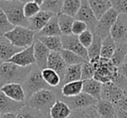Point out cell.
Here are the masks:
<instances>
[{
	"instance_id": "obj_14",
	"label": "cell",
	"mask_w": 127,
	"mask_h": 118,
	"mask_svg": "<svg viewBox=\"0 0 127 118\" xmlns=\"http://www.w3.org/2000/svg\"><path fill=\"white\" fill-rule=\"evenodd\" d=\"M33 46H34V57H35L36 66L40 71H42V70L45 69L47 67L48 57H49L51 51L44 46V44H42L36 37L33 43Z\"/></svg>"
},
{
	"instance_id": "obj_52",
	"label": "cell",
	"mask_w": 127,
	"mask_h": 118,
	"mask_svg": "<svg viewBox=\"0 0 127 118\" xmlns=\"http://www.w3.org/2000/svg\"><path fill=\"white\" fill-rule=\"evenodd\" d=\"M46 118H51V116H49V114L47 115V116H46Z\"/></svg>"
},
{
	"instance_id": "obj_17",
	"label": "cell",
	"mask_w": 127,
	"mask_h": 118,
	"mask_svg": "<svg viewBox=\"0 0 127 118\" xmlns=\"http://www.w3.org/2000/svg\"><path fill=\"white\" fill-rule=\"evenodd\" d=\"M66 67H67V65L64 63L63 58H62L59 52L50 53V56L48 57V61H47V67L46 68L52 70L55 72L58 73V76H60L61 82L62 79H63V76L64 74Z\"/></svg>"
},
{
	"instance_id": "obj_49",
	"label": "cell",
	"mask_w": 127,
	"mask_h": 118,
	"mask_svg": "<svg viewBox=\"0 0 127 118\" xmlns=\"http://www.w3.org/2000/svg\"><path fill=\"white\" fill-rule=\"evenodd\" d=\"M0 118H17V113L2 114V115H0Z\"/></svg>"
},
{
	"instance_id": "obj_31",
	"label": "cell",
	"mask_w": 127,
	"mask_h": 118,
	"mask_svg": "<svg viewBox=\"0 0 127 118\" xmlns=\"http://www.w3.org/2000/svg\"><path fill=\"white\" fill-rule=\"evenodd\" d=\"M102 42H103V40L101 37H99L98 36H97L96 34H93V41H92V44H91L90 47L87 49L89 62L100 58Z\"/></svg>"
},
{
	"instance_id": "obj_37",
	"label": "cell",
	"mask_w": 127,
	"mask_h": 118,
	"mask_svg": "<svg viewBox=\"0 0 127 118\" xmlns=\"http://www.w3.org/2000/svg\"><path fill=\"white\" fill-rule=\"evenodd\" d=\"M40 11V6L36 3V1H26L23 8L24 16L26 19H30V18H33Z\"/></svg>"
},
{
	"instance_id": "obj_4",
	"label": "cell",
	"mask_w": 127,
	"mask_h": 118,
	"mask_svg": "<svg viewBox=\"0 0 127 118\" xmlns=\"http://www.w3.org/2000/svg\"><path fill=\"white\" fill-rule=\"evenodd\" d=\"M89 63L92 64L95 71L93 79L97 80L102 84L112 82L118 74V68L111 64L110 59L100 57L96 60L90 61Z\"/></svg>"
},
{
	"instance_id": "obj_27",
	"label": "cell",
	"mask_w": 127,
	"mask_h": 118,
	"mask_svg": "<svg viewBox=\"0 0 127 118\" xmlns=\"http://www.w3.org/2000/svg\"><path fill=\"white\" fill-rule=\"evenodd\" d=\"M36 38L44 44L51 52H60L63 49L61 37H39Z\"/></svg>"
},
{
	"instance_id": "obj_42",
	"label": "cell",
	"mask_w": 127,
	"mask_h": 118,
	"mask_svg": "<svg viewBox=\"0 0 127 118\" xmlns=\"http://www.w3.org/2000/svg\"><path fill=\"white\" fill-rule=\"evenodd\" d=\"M87 30H88L87 25L84 22L78 21V20H74L72 26H71V34L78 37L80 34H82Z\"/></svg>"
},
{
	"instance_id": "obj_40",
	"label": "cell",
	"mask_w": 127,
	"mask_h": 118,
	"mask_svg": "<svg viewBox=\"0 0 127 118\" xmlns=\"http://www.w3.org/2000/svg\"><path fill=\"white\" fill-rule=\"evenodd\" d=\"M78 40H79L80 44H82V46L87 49L91 46V44H92L93 33L92 31H90L89 30H85V32H83V33L78 36Z\"/></svg>"
},
{
	"instance_id": "obj_29",
	"label": "cell",
	"mask_w": 127,
	"mask_h": 118,
	"mask_svg": "<svg viewBox=\"0 0 127 118\" xmlns=\"http://www.w3.org/2000/svg\"><path fill=\"white\" fill-rule=\"evenodd\" d=\"M41 76H42L44 81L49 85L51 88H57L61 84V79L60 76L57 72L51 69H45L41 71Z\"/></svg>"
},
{
	"instance_id": "obj_22",
	"label": "cell",
	"mask_w": 127,
	"mask_h": 118,
	"mask_svg": "<svg viewBox=\"0 0 127 118\" xmlns=\"http://www.w3.org/2000/svg\"><path fill=\"white\" fill-rule=\"evenodd\" d=\"M71 109L64 102L58 100L49 111L51 118H68L71 114Z\"/></svg>"
},
{
	"instance_id": "obj_25",
	"label": "cell",
	"mask_w": 127,
	"mask_h": 118,
	"mask_svg": "<svg viewBox=\"0 0 127 118\" xmlns=\"http://www.w3.org/2000/svg\"><path fill=\"white\" fill-rule=\"evenodd\" d=\"M83 92V81H75L64 84L61 88V96L73 97Z\"/></svg>"
},
{
	"instance_id": "obj_9",
	"label": "cell",
	"mask_w": 127,
	"mask_h": 118,
	"mask_svg": "<svg viewBox=\"0 0 127 118\" xmlns=\"http://www.w3.org/2000/svg\"><path fill=\"white\" fill-rule=\"evenodd\" d=\"M61 41L63 49L71 51V52L78 55L85 62H89L87 49L84 48L80 44L78 36L72 35V34L68 36H61Z\"/></svg>"
},
{
	"instance_id": "obj_39",
	"label": "cell",
	"mask_w": 127,
	"mask_h": 118,
	"mask_svg": "<svg viewBox=\"0 0 127 118\" xmlns=\"http://www.w3.org/2000/svg\"><path fill=\"white\" fill-rule=\"evenodd\" d=\"M13 28L14 26L9 22L4 11L0 9V36H4Z\"/></svg>"
},
{
	"instance_id": "obj_3",
	"label": "cell",
	"mask_w": 127,
	"mask_h": 118,
	"mask_svg": "<svg viewBox=\"0 0 127 118\" xmlns=\"http://www.w3.org/2000/svg\"><path fill=\"white\" fill-rule=\"evenodd\" d=\"M58 101V95L52 90H43L37 92L29 98L25 105L49 114L51 108Z\"/></svg>"
},
{
	"instance_id": "obj_11",
	"label": "cell",
	"mask_w": 127,
	"mask_h": 118,
	"mask_svg": "<svg viewBox=\"0 0 127 118\" xmlns=\"http://www.w3.org/2000/svg\"><path fill=\"white\" fill-rule=\"evenodd\" d=\"M74 20L84 22L87 25L88 30L94 34L97 20L96 19L93 12L89 5L88 1H81V6H80L79 11H78L77 15L74 17Z\"/></svg>"
},
{
	"instance_id": "obj_50",
	"label": "cell",
	"mask_w": 127,
	"mask_h": 118,
	"mask_svg": "<svg viewBox=\"0 0 127 118\" xmlns=\"http://www.w3.org/2000/svg\"><path fill=\"white\" fill-rule=\"evenodd\" d=\"M122 92H123V95H124V96L127 97V86L125 87V88L123 90H122Z\"/></svg>"
},
{
	"instance_id": "obj_13",
	"label": "cell",
	"mask_w": 127,
	"mask_h": 118,
	"mask_svg": "<svg viewBox=\"0 0 127 118\" xmlns=\"http://www.w3.org/2000/svg\"><path fill=\"white\" fill-rule=\"evenodd\" d=\"M123 96L124 95L122 90L112 82L102 84L100 100L107 101L113 105H116Z\"/></svg>"
},
{
	"instance_id": "obj_2",
	"label": "cell",
	"mask_w": 127,
	"mask_h": 118,
	"mask_svg": "<svg viewBox=\"0 0 127 118\" xmlns=\"http://www.w3.org/2000/svg\"><path fill=\"white\" fill-rule=\"evenodd\" d=\"M26 1H0V9L13 26L28 28L29 20L24 16L23 8Z\"/></svg>"
},
{
	"instance_id": "obj_23",
	"label": "cell",
	"mask_w": 127,
	"mask_h": 118,
	"mask_svg": "<svg viewBox=\"0 0 127 118\" xmlns=\"http://www.w3.org/2000/svg\"><path fill=\"white\" fill-rule=\"evenodd\" d=\"M101 89H102V83L93 78L83 81V92L91 95L97 101L100 100Z\"/></svg>"
},
{
	"instance_id": "obj_1",
	"label": "cell",
	"mask_w": 127,
	"mask_h": 118,
	"mask_svg": "<svg viewBox=\"0 0 127 118\" xmlns=\"http://www.w3.org/2000/svg\"><path fill=\"white\" fill-rule=\"evenodd\" d=\"M34 66L20 67L9 62H4L0 66V88L9 83L22 84L26 80Z\"/></svg>"
},
{
	"instance_id": "obj_36",
	"label": "cell",
	"mask_w": 127,
	"mask_h": 118,
	"mask_svg": "<svg viewBox=\"0 0 127 118\" xmlns=\"http://www.w3.org/2000/svg\"><path fill=\"white\" fill-rule=\"evenodd\" d=\"M62 5H63V1H58V0L50 1V0H46V1H43V4L40 6V8L41 11L52 13L54 15H58L61 13Z\"/></svg>"
},
{
	"instance_id": "obj_24",
	"label": "cell",
	"mask_w": 127,
	"mask_h": 118,
	"mask_svg": "<svg viewBox=\"0 0 127 118\" xmlns=\"http://www.w3.org/2000/svg\"><path fill=\"white\" fill-rule=\"evenodd\" d=\"M95 109L101 118H116V108L107 101H97Z\"/></svg>"
},
{
	"instance_id": "obj_43",
	"label": "cell",
	"mask_w": 127,
	"mask_h": 118,
	"mask_svg": "<svg viewBox=\"0 0 127 118\" xmlns=\"http://www.w3.org/2000/svg\"><path fill=\"white\" fill-rule=\"evenodd\" d=\"M112 83L115 85H117L121 90H123L127 86V79L125 77H124L122 75H120L118 72L117 74V76H115V78L113 79Z\"/></svg>"
},
{
	"instance_id": "obj_51",
	"label": "cell",
	"mask_w": 127,
	"mask_h": 118,
	"mask_svg": "<svg viewBox=\"0 0 127 118\" xmlns=\"http://www.w3.org/2000/svg\"><path fill=\"white\" fill-rule=\"evenodd\" d=\"M125 63H127V52H126V56H125Z\"/></svg>"
},
{
	"instance_id": "obj_32",
	"label": "cell",
	"mask_w": 127,
	"mask_h": 118,
	"mask_svg": "<svg viewBox=\"0 0 127 118\" xmlns=\"http://www.w3.org/2000/svg\"><path fill=\"white\" fill-rule=\"evenodd\" d=\"M127 52V44H117V48L113 53L112 56L110 59L111 64L115 67L118 68L122 64L125 63V58Z\"/></svg>"
},
{
	"instance_id": "obj_46",
	"label": "cell",
	"mask_w": 127,
	"mask_h": 118,
	"mask_svg": "<svg viewBox=\"0 0 127 118\" xmlns=\"http://www.w3.org/2000/svg\"><path fill=\"white\" fill-rule=\"evenodd\" d=\"M118 72L127 79V63H124L118 68Z\"/></svg>"
},
{
	"instance_id": "obj_6",
	"label": "cell",
	"mask_w": 127,
	"mask_h": 118,
	"mask_svg": "<svg viewBox=\"0 0 127 118\" xmlns=\"http://www.w3.org/2000/svg\"><path fill=\"white\" fill-rule=\"evenodd\" d=\"M22 87L25 91V102L35 93L43 90H50L51 88L44 81L42 76H41V71L36 65L34 66L33 70L30 73L26 80L22 83Z\"/></svg>"
},
{
	"instance_id": "obj_45",
	"label": "cell",
	"mask_w": 127,
	"mask_h": 118,
	"mask_svg": "<svg viewBox=\"0 0 127 118\" xmlns=\"http://www.w3.org/2000/svg\"><path fill=\"white\" fill-rule=\"evenodd\" d=\"M114 106H115V108H118V109H122V110L126 111L127 112V97L123 96L120 99L119 102Z\"/></svg>"
},
{
	"instance_id": "obj_38",
	"label": "cell",
	"mask_w": 127,
	"mask_h": 118,
	"mask_svg": "<svg viewBox=\"0 0 127 118\" xmlns=\"http://www.w3.org/2000/svg\"><path fill=\"white\" fill-rule=\"evenodd\" d=\"M94 68L89 62H85L81 64V81L92 79L94 76Z\"/></svg>"
},
{
	"instance_id": "obj_10",
	"label": "cell",
	"mask_w": 127,
	"mask_h": 118,
	"mask_svg": "<svg viewBox=\"0 0 127 118\" xmlns=\"http://www.w3.org/2000/svg\"><path fill=\"white\" fill-rule=\"evenodd\" d=\"M110 36L117 44H127V15H118L116 22L111 29Z\"/></svg>"
},
{
	"instance_id": "obj_16",
	"label": "cell",
	"mask_w": 127,
	"mask_h": 118,
	"mask_svg": "<svg viewBox=\"0 0 127 118\" xmlns=\"http://www.w3.org/2000/svg\"><path fill=\"white\" fill-rule=\"evenodd\" d=\"M24 49L14 46L4 36H0V60L3 63L8 62L14 55Z\"/></svg>"
},
{
	"instance_id": "obj_53",
	"label": "cell",
	"mask_w": 127,
	"mask_h": 118,
	"mask_svg": "<svg viewBox=\"0 0 127 118\" xmlns=\"http://www.w3.org/2000/svg\"><path fill=\"white\" fill-rule=\"evenodd\" d=\"M2 64H3V62H2V61H1V60H0V66L2 65Z\"/></svg>"
},
{
	"instance_id": "obj_54",
	"label": "cell",
	"mask_w": 127,
	"mask_h": 118,
	"mask_svg": "<svg viewBox=\"0 0 127 118\" xmlns=\"http://www.w3.org/2000/svg\"><path fill=\"white\" fill-rule=\"evenodd\" d=\"M0 115H1V114H0Z\"/></svg>"
},
{
	"instance_id": "obj_47",
	"label": "cell",
	"mask_w": 127,
	"mask_h": 118,
	"mask_svg": "<svg viewBox=\"0 0 127 118\" xmlns=\"http://www.w3.org/2000/svg\"><path fill=\"white\" fill-rule=\"evenodd\" d=\"M83 114L84 109H82V110H75L71 112V116L68 118H83Z\"/></svg>"
},
{
	"instance_id": "obj_28",
	"label": "cell",
	"mask_w": 127,
	"mask_h": 118,
	"mask_svg": "<svg viewBox=\"0 0 127 118\" xmlns=\"http://www.w3.org/2000/svg\"><path fill=\"white\" fill-rule=\"evenodd\" d=\"M117 48V44L111 36H108L104 39H103L102 47H101L100 57L105 59H111Z\"/></svg>"
},
{
	"instance_id": "obj_7",
	"label": "cell",
	"mask_w": 127,
	"mask_h": 118,
	"mask_svg": "<svg viewBox=\"0 0 127 118\" xmlns=\"http://www.w3.org/2000/svg\"><path fill=\"white\" fill-rule=\"evenodd\" d=\"M118 15L119 14L113 8L110 9L100 19L97 20L94 34L101 37L102 40L110 36L111 29L116 22Z\"/></svg>"
},
{
	"instance_id": "obj_41",
	"label": "cell",
	"mask_w": 127,
	"mask_h": 118,
	"mask_svg": "<svg viewBox=\"0 0 127 118\" xmlns=\"http://www.w3.org/2000/svg\"><path fill=\"white\" fill-rule=\"evenodd\" d=\"M111 2L112 8L118 14L127 15V0H116Z\"/></svg>"
},
{
	"instance_id": "obj_15",
	"label": "cell",
	"mask_w": 127,
	"mask_h": 118,
	"mask_svg": "<svg viewBox=\"0 0 127 118\" xmlns=\"http://www.w3.org/2000/svg\"><path fill=\"white\" fill-rule=\"evenodd\" d=\"M0 90L11 100L25 103V95L22 84L9 83V84H5L1 87Z\"/></svg>"
},
{
	"instance_id": "obj_18",
	"label": "cell",
	"mask_w": 127,
	"mask_h": 118,
	"mask_svg": "<svg viewBox=\"0 0 127 118\" xmlns=\"http://www.w3.org/2000/svg\"><path fill=\"white\" fill-rule=\"evenodd\" d=\"M53 16H56V15L50 12H46V11H40L36 16H34L33 18L28 19L29 20L28 28L30 30H32V31L35 32V33H37V32L40 31L45 26V24L49 22V20Z\"/></svg>"
},
{
	"instance_id": "obj_21",
	"label": "cell",
	"mask_w": 127,
	"mask_h": 118,
	"mask_svg": "<svg viewBox=\"0 0 127 118\" xmlns=\"http://www.w3.org/2000/svg\"><path fill=\"white\" fill-rule=\"evenodd\" d=\"M88 3L97 20L100 19L110 9L112 8L111 1L106 0H90Z\"/></svg>"
},
{
	"instance_id": "obj_44",
	"label": "cell",
	"mask_w": 127,
	"mask_h": 118,
	"mask_svg": "<svg viewBox=\"0 0 127 118\" xmlns=\"http://www.w3.org/2000/svg\"><path fill=\"white\" fill-rule=\"evenodd\" d=\"M83 118H101L100 116L97 114V110L94 107L88 108L86 109H84Z\"/></svg>"
},
{
	"instance_id": "obj_33",
	"label": "cell",
	"mask_w": 127,
	"mask_h": 118,
	"mask_svg": "<svg viewBox=\"0 0 127 118\" xmlns=\"http://www.w3.org/2000/svg\"><path fill=\"white\" fill-rule=\"evenodd\" d=\"M74 22V18L64 14L58 15V23L62 36H68L71 34V26Z\"/></svg>"
},
{
	"instance_id": "obj_5",
	"label": "cell",
	"mask_w": 127,
	"mask_h": 118,
	"mask_svg": "<svg viewBox=\"0 0 127 118\" xmlns=\"http://www.w3.org/2000/svg\"><path fill=\"white\" fill-rule=\"evenodd\" d=\"M4 36L14 46L20 49H25L33 44L36 33L29 28L14 26L12 30L4 34Z\"/></svg>"
},
{
	"instance_id": "obj_20",
	"label": "cell",
	"mask_w": 127,
	"mask_h": 118,
	"mask_svg": "<svg viewBox=\"0 0 127 118\" xmlns=\"http://www.w3.org/2000/svg\"><path fill=\"white\" fill-rule=\"evenodd\" d=\"M62 34L60 31L59 26L58 23V15L53 16L49 20L45 26L37 33H36L35 37H61Z\"/></svg>"
},
{
	"instance_id": "obj_8",
	"label": "cell",
	"mask_w": 127,
	"mask_h": 118,
	"mask_svg": "<svg viewBox=\"0 0 127 118\" xmlns=\"http://www.w3.org/2000/svg\"><path fill=\"white\" fill-rule=\"evenodd\" d=\"M63 97V96H62ZM64 100H61L64 102L69 108L71 109V111L75 110H82V109H86L88 108L94 107L97 103V101L92 97L91 95L87 94L80 93L79 95L73 97H63Z\"/></svg>"
},
{
	"instance_id": "obj_26",
	"label": "cell",
	"mask_w": 127,
	"mask_h": 118,
	"mask_svg": "<svg viewBox=\"0 0 127 118\" xmlns=\"http://www.w3.org/2000/svg\"><path fill=\"white\" fill-rule=\"evenodd\" d=\"M81 80V64L67 66L64 74L61 84H66L68 83Z\"/></svg>"
},
{
	"instance_id": "obj_48",
	"label": "cell",
	"mask_w": 127,
	"mask_h": 118,
	"mask_svg": "<svg viewBox=\"0 0 127 118\" xmlns=\"http://www.w3.org/2000/svg\"><path fill=\"white\" fill-rule=\"evenodd\" d=\"M116 118H127V112L116 108Z\"/></svg>"
},
{
	"instance_id": "obj_19",
	"label": "cell",
	"mask_w": 127,
	"mask_h": 118,
	"mask_svg": "<svg viewBox=\"0 0 127 118\" xmlns=\"http://www.w3.org/2000/svg\"><path fill=\"white\" fill-rule=\"evenodd\" d=\"M25 102H18L7 97L0 90V114L18 113L24 106Z\"/></svg>"
},
{
	"instance_id": "obj_35",
	"label": "cell",
	"mask_w": 127,
	"mask_h": 118,
	"mask_svg": "<svg viewBox=\"0 0 127 118\" xmlns=\"http://www.w3.org/2000/svg\"><path fill=\"white\" fill-rule=\"evenodd\" d=\"M59 53L67 66L82 64L85 62L83 58L80 57L78 55L75 54V53L71 52V51L66 50V49H62Z\"/></svg>"
},
{
	"instance_id": "obj_30",
	"label": "cell",
	"mask_w": 127,
	"mask_h": 118,
	"mask_svg": "<svg viewBox=\"0 0 127 118\" xmlns=\"http://www.w3.org/2000/svg\"><path fill=\"white\" fill-rule=\"evenodd\" d=\"M81 6V1L78 0H65L63 1L61 14L71 17L74 18Z\"/></svg>"
},
{
	"instance_id": "obj_34",
	"label": "cell",
	"mask_w": 127,
	"mask_h": 118,
	"mask_svg": "<svg viewBox=\"0 0 127 118\" xmlns=\"http://www.w3.org/2000/svg\"><path fill=\"white\" fill-rule=\"evenodd\" d=\"M48 114L25 105L18 113L17 118H46Z\"/></svg>"
},
{
	"instance_id": "obj_12",
	"label": "cell",
	"mask_w": 127,
	"mask_h": 118,
	"mask_svg": "<svg viewBox=\"0 0 127 118\" xmlns=\"http://www.w3.org/2000/svg\"><path fill=\"white\" fill-rule=\"evenodd\" d=\"M8 62L20 66V67H29V66L36 65L33 44L17 53Z\"/></svg>"
}]
</instances>
